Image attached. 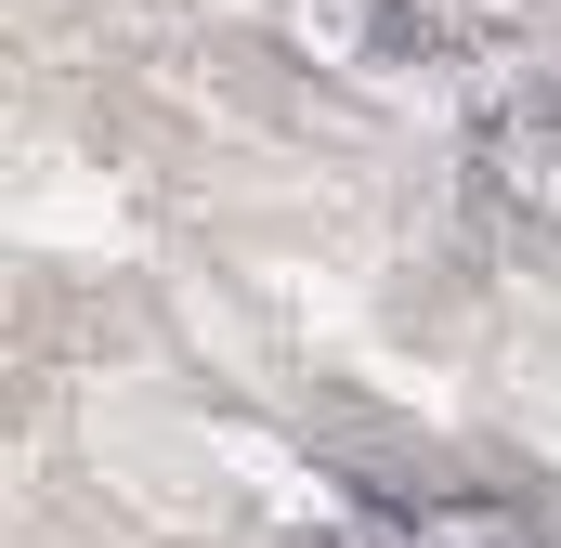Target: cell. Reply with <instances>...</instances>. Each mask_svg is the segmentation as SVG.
<instances>
[{
    "instance_id": "6da1fadb",
    "label": "cell",
    "mask_w": 561,
    "mask_h": 548,
    "mask_svg": "<svg viewBox=\"0 0 561 548\" xmlns=\"http://www.w3.org/2000/svg\"><path fill=\"white\" fill-rule=\"evenodd\" d=\"M353 548H549V523H536V496H510V483H419V496L366 510Z\"/></svg>"
},
{
    "instance_id": "7a4b0ae2",
    "label": "cell",
    "mask_w": 561,
    "mask_h": 548,
    "mask_svg": "<svg viewBox=\"0 0 561 548\" xmlns=\"http://www.w3.org/2000/svg\"><path fill=\"white\" fill-rule=\"evenodd\" d=\"M483 183L523 196V209L561 196V79L549 66H510L496 79V105H483Z\"/></svg>"
},
{
    "instance_id": "3957f363",
    "label": "cell",
    "mask_w": 561,
    "mask_h": 548,
    "mask_svg": "<svg viewBox=\"0 0 561 548\" xmlns=\"http://www.w3.org/2000/svg\"><path fill=\"white\" fill-rule=\"evenodd\" d=\"M419 0H275V53L313 66V79H379L405 53Z\"/></svg>"
}]
</instances>
